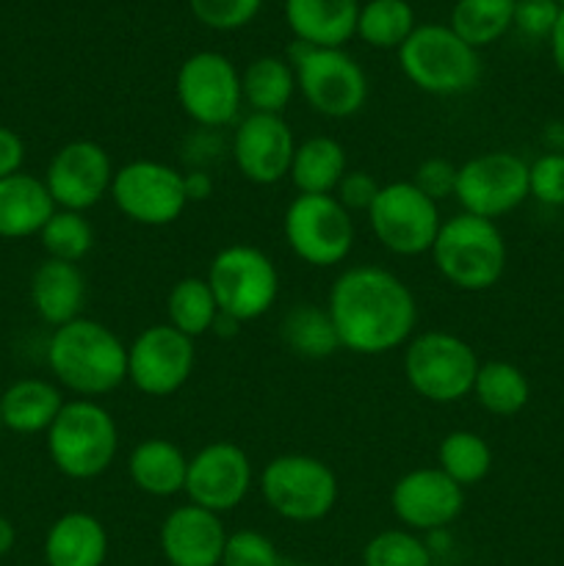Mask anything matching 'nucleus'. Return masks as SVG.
Instances as JSON below:
<instances>
[{
    "label": "nucleus",
    "instance_id": "49530a36",
    "mask_svg": "<svg viewBox=\"0 0 564 566\" xmlns=\"http://www.w3.org/2000/svg\"><path fill=\"white\" fill-rule=\"evenodd\" d=\"M17 542V531H14V523L6 517H0V558L9 556L11 547H14Z\"/></svg>",
    "mask_w": 564,
    "mask_h": 566
},
{
    "label": "nucleus",
    "instance_id": "a211bd4d",
    "mask_svg": "<svg viewBox=\"0 0 564 566\" xmlns=\"http://www.w3.org/2000/svg\"><path fill=\"white\" fill-rule=\"evenodd\" d=\"M296 138L276 114H249L232 136V160L254 186H274L291 171Z\"/></svg>",
    "mask_w": 564,
    "mask_h": 566
},
{
    "label": "nucleus",
    "instance_id": "393cba45",
    "mask_svg": "<svg viewBox=\"0 0 564 566\" xmlns=\"http://www.w3.org/2000/svg\"><path fill=\"white\" fill-rule=\"evenodd\" d=\"M127 473L144 495L171 497L186 490L188 457L171 440L149 437L130 451Z\"/></svg>",
    "mask_w": 564,
    "mask_h": 566
},
{
    "label": "nucleus",
    "instance_id": "79ce46f5",
    "mask_svg": "<svg viewBox=\"0 0 564 566\" xmlns=\"http://www.w3.org/2000/svg\"><path fill=\"white\" fill-rule=\"evenodd\" d=\"M379 188L382 186L368 175V171L348 169L346 175H343V180L337 182L335 199L348 210V213H352V210H365V213H368Z\"/></svg>",
    "mask_w": 564,
    "mask_h": 566
},
{
    "label": "nucleus",
    "instance_id": "5701e85b",
    "mask_svg": "<svg viewBox=\"0 0 564 566\" xmlns=\"http://www.w3.org/2000/svg\"><path fill=\"white\" fill-rule=\"evenodd\" d=\"M55 210L59 208L39 177L17 171L0 180V238L3 241L39 235Z\"/></svg>",
    "mask_w": 564,
    "mask_h": 566
},
{
    "label": "nucleus",
    "instance_id": "cd10ccee",
    "mask_svg": "<svg viewBox=\"0 0 564 566\" xmlns=\"http://www.w3.org/2000/svg\"><path fill=\"white\" fill-rule=\"evenodd\" d=\"M293 92H296V72L276 55H260L241 75L243 103L252 108V114L282 116Z\"/></svg>",
    "mask_w": 564,
    "mask_h": 566
},
{
    "label": "nucleus",
    "instance_id": "7c9ffc66",
    "mask_svg": "<svg viewBox=\"0 0 564 566\" xmlns=\"http://www.w3.org/2000/svg\"><path fill=\"white\" fill-rule=\"evenodd\" d=\"M514 22V0H457L451 11V28L470 48H487L498 42Z\"/></svg>",
    "mask_w": 564,
    "mask_h": 566
},
{
    "label": "nucleus",
    "instance_id": "4c0bfd02",
    "mask_svg": "<svg viewBox=\"0 0 564 566\" xmlns=\"http://www.w3.org/2000/svg\"><path fill=\"white\" fill-rule=\"evenodd\" d=\"M221 566H282L274 542L260 531H236L227 534Z\"/></svg>",
    "mask_w": 564,
    "mask_h": 566
},
{
    "label": "nucleus",
    "instance_id": "c03bdc74",
    "mask_svg": "<svg viewBox=\"0 0 564 566\" xmlns=\"http://www.w3.org/2000/svg\"><path fill=\"white\" fill-rule=\"evenodd\" d=\"M182 182H186V197L188 202H202L213 193V180H210L208 171L202 169H194L182 175Z\"/></svg>",
    "mask_w": 564,
    "mask_h": 566
},
{
    "label": "nucleus",
    "instance_id": "c756f323",
    "mask_svg": "<svg viewBox=\"0 0 564 566\" xmlns=\"http://www.w3.org/2000/svg\"><path fill=\"white\" fill-rule=\"evenodd\" d=\"M473 396L479 407L495 418H514L529 403L531 385L518 365L492 359V363L481 365L476 374Z\"/></svg>",
    "mask_w": 564,
    "mask_h": 566
},
{
    "label": "nucleus",
    "instance_id": "0eeeda50",
    "mask_svg": "<svg viewBox=\"0 0 564 566\" xmlns=\"http://www.w3.org/2000/svg\"><path fill=\"white\" fill-rule=\"evenodd\" d=\"M479 368L473 346L453 332L412 335L404 352V376L409 387L431 403H453L470 396Z\"/></svg>",
    "mask_w": 564,
    "mask_h": 566
},
{
    "label": "nucleus",
    "instance_id": "c9c22d12",
    "mask_svg": "<svg viewBox=\"0 0 564 566\" xmlns=\"http://www.w3.org/2000/svg\"><path fill=\"white\" fill-rule=\"evenodd\" d=\"M365 566H431V553L412 531H382L365 545Z\"/></svg>",
    "mask_w": 564,
    "mask_h": 566
},
{
    "label": "nucleus",
    "instance_id": "6ab92c4d",
    "mask_svg": "<svg viewBox=\"0 0 564 566\" xmlns=\"http://www.w3.org/2000/svg\"><path fill=\"white\" fill-rule=\"evenodd\" d=\"M393 514L412 531H437L462 514L464 490L440 468H418L404 473L390 492Z\"/></svg>",
    "mask_w": 564,
    "mask_h": 566
},
{
    "label": "nucleus",
    "instance_id": "f03ea898",
    "mask_svg": "<svg viewBox=\"0 0 564 566\" xmlns=\"http://www.w3.org/2000/svg\"><path fill=\"white\" fill-rule=\"evenodd\" d=\"M48 365L61 387L94 401L127 381V346L100 321L75 318L50 335Z\"/></svg>",
    "mask_w": 564,
    "mask_h": 566
},
{
    "label": "nucleus",
    "instance_id": "f257e3e1",
    "mask_svg": "<svg viewBox=\"0 0 564 566\" xmlns=\"http://www.w3.org/2000/svg\"><path fill=\"white\" fill-rule=\"evenodd\" d=\"M330 318L341 348L363 357H382L412 340L418 304L412 291L393 271L354 265L343 271L330 291Z\"/></svg>",
    "mask_w": 564,
    "mask_h": 566
},
{
    "label": "nucleus",
    "instance_id": "c85d7f7f",
    "mask_svg": "<svg viewBox=\"0 0 564 566\" xmlns=\"http://www.w3.org/2000/svg\"><path fill=\"white\" fill-rule=\"evenodd\" d=\"M280 337L296 357L326 359L341 348L330 310L318 304H293L280 321Z\"/></svg>",
    "mask_w": 564,
    "mask_h": 566
},
{
    "label": "nucleus",
    "instance_id": "20e7f679",
    "mask_svg": "<svg viewBox=\"0 0 564 566\" xmlns=\"http://www.w3.org/2000/svg\"><path fill=\"white\" fill-rule=\"evenodd\" d=\"M119 451V429L105 407L92 398H75L61 407L48 429V453L61 475L92 481L114 464Z\"/></svg>",
    "mask_w": 564,
    "mask_h": 566
},
{
    "label": "nucleus",
    "instance_id": "9d476101",
    "mask_svg": "<svg viewBox=\"0 0 564 566\" xmlns=\"http://www.w3.org/2000/svg\"><path fill=\"white\" fill-rule=\"evenodd\" d=\"M282 232L291 252L313 269L343 263L354 247L352 213L335 193H299L288 205Z\"/></svg>",
    "mask_w": 564,
    "mask_h": 566
},
{
    "label": "nucleus",
    "instance_id": "58836bf2",
    "mask_svg": "<svg viewBox=\"0 0 564 566\" xmlns=\"http://www.w3.org/2000/svg\"><path fill=\"white\" fill-rule=\"evenodd\" d=\"M529 193L542 205L564 208V155L547 153L529 164Z\"/></svg>",
    "mask_w": 564,
    "mask_h": 566
},
{
    "label": "nucleus",
    "instance_id": "7ed1b4c3",
    "mask_svg": "<svg viewBox=\"0 0 564 566\" xmlns=\"http://www.w3.org/2000/svg\"><path fill=\"white\" fill-rule=\"evenodd\" d=\"M506 241L495 221L457 213L442 221L431 260L442 280L468 293L490 291L506 271Z\"/></svg>",
    "mask_w": 564,
    "mask_h": 566
},
{
    "label": "nucleus",
    "instance_id": "dca6fc26",
    "mask_svg": "<svg viewBox=\"0 0 564 566\" xmlns=\"http://www.w3.org/2000/svg\"><path fill=\"white\" fill-rule=\"evenodd\" d=\"M114 164L105 147L97 142H70L50 158L44 171V186L53 197L55 208L86 213L103 202L114 182Z\"/></svg>",
    "mask_w": 564,
    "mask_h": 566
},
{
    "label": "nucleus",
    "instance_id": "8fccbe9b",
    "mask_svg": "<svg viewBox=\"0 0 564 566\" xmlns=\"http://www.w3.org/2000/svg\"><path fill=\"white\" fill-rule=\"evenodd\" d=\"M0 431H3V412H0Z\"/></svg>",
    "mask_w": 564,
    "mask_h": 566
},
{
    "label": "nucleus",
    "instance_id": "4be33fe9",
    "mask_svg": "<svg viewBox=\"0 0 564 566\" xmlns=\"http://www.w3.org/2000/svg\"><path fill=\"white\" fill-rule=\"evenodd\" d=\"M86 302V276L81 265L48 258L31 276V304L39 318L50 326H64L81 318Z\"/></svg>",
    "mask_w": 564,
    "mask_h": 566
},
{
    "label": "nucleus",
    "instance_id": "bb28decb",
    "mask_svg": "<svg viewBox=\"0 0 564 566\" xmlns=\"http://www.w3.org/2000/svg\"><path fill=\"white\" fill-rule=\"evenodd\" d=\"M346 171L348 158L343 144L330 136H313L296 144L288 177L299 193H335Z\"/></svg>",
    "mask_w": 564,
    "mask_h": 566
},
{
    "label": "nucleus",
    "instance_id": "e433bc0d",
    "mask_svg": "<svg viewBox=\"0 0 564 566\" xmlns=\"http://www.w3.org/2000/svg\"><path fill=\"white\" fill-rule=\"evenodd\" d=\"M191 14L213 31H236L258 17L263 0H188Z\"/></svg>",
    "mask_w": 564,
    "mask_h": 566
},
{
    "label": "nucleus",
    "instance_id": "9b49d317",
    "mask_svg": "<svg viewBox=\"0 0 564 566\" xmlns=\"http://www.w3.org/2000/svg\"><path fill=\"white\" fill-rule=\"evenodd\" d=\"M368 221L376 241L401 258L431 252L442 227L440 205L420 193L412 180L382 186L368 208Z\"/></svg>",
    "mask_w": 564,
    "mask_h": 566
},
{
    "label": "nucleus",
    "instance_id": "473e14b6",
    "mask_svg": "<svg viewBox=\"0 0 564 566\" xmlns=\"http://www.w3.org/2000/svg\"><path fill=\"white\" fill-rule=\"evenodd\" d=\"M437 462H440L437 468L464 490V486L481 484L490 475L492 448L476 431L457 429L442 437L440 448H437Z\"/></svg>",
    "mask_w": 564,
    "mask_h": 566
},
{
    "label": "nucleus",
    "instance_id": "72a5a7b5",
    "mask_svg": "<svg viewBox=\"0 0 564 566\" xmlns=\"http://www.w3.org/2000/svg\"><path fill=\"white\" fill-rule=\"evenodd\" d=\"M415 31V11L407 0H370L359 6L357 36L379 50L401 48Z\"/></svg>",
    "mask_w": 564,
    "mask_h": 566
},
{
    "label": "nucleus",
    "instance_id": "b1692460",
    "mask_svg": "<svg viewBox=\"0 0 564 566\" xmlns=\"http://www.w3.org/2000/svg\"><path fill=\"white\" fill-rule=\"evenodd\" d=\"M105 556H108V534L94 514H61L44 536L48 566H103Z\"/></svg>",
    "mask_w": 564,
    "mask_h": 566
},
{
    "label": "nucleus",
    "instance_id": "37998d69",
    "mask_svg": "<svg viewBox=\"0 0 564 566\" xmlns=\"http://www.w3.org/2000/svg\"><path fill=\"white\" fill-rule=\"evenodd\" d=\"M22 164H25V144L17 130L0 125V180L22 171Z\"/></svg>",
    "mask_w": 564,
    "mask_h": 566
},
{
    "label": "nucleus",
    "instance_id": "4468645a",
    "mask_svg": "<svg viewBox=\"0 0 564 566\" xmlns=\"http://www.w3.org/2000/svg\"><path fill=\"white\" fill-rule=\"evenodd\" d=\"M177 99L199 127H227L243 103L241 75L227 55L213 50L194 53L177 72Z\"/></svg>",
    "mask_w": 564,
    "mask_h": 566
},
{
    "label": "nucleus",
    "instance_id": "f704fd0d",
    "mask_svg": "<svg viewBox=\"0 0 564 566\" xmlns=\"http://www.w3.org/2000/svg\"><path fill=\"white\" fill-rule=\"evenodd\" d=\"M44 252L53 260L64 263H81L94 249V227L77 210H55L48 224L39 232Z\"/></svg>",
    "mask_w": 564,
    "mask_h": 566
},
{
    "label": "nucleus",
    "instance_id": "2eb2a0df",
    "mask_svg": "<svg viewBox=\"0 0 564 566\" xmlns=\"http://www.w3.org/2000/svg\"><path fill=\"white\" fill-rule=\"evenodd\" d=\"M194 365V340L171 324L147 326L127 346V379L144 396H175L191 379Z\"/></svg>",
    "mask_w": 564,
    "mask_h": 566
},
{
    "label": "nucleus",
    "instance_id": "412c9836",
    "mask_svg": "<svg viewBox=\"0 0 564 566\" xmlns=\"http://www.w3.org/2000/svg\"><path fill=\"white\" fill-rule=\"evenodd\" d=\"M359 0H285V20L296 42L343 48L357 36Z\"/></svg>",
    "mask_w": 564,
    "mask_h": 566
},
{
    "label": "nucleus",
    "instance_id": "de8ad7c7",
    "mask_svg": "<svg viewBox=\"0 0 564 566\" xmlns=\"http://www.w3.org/2000/svg\"><path fill=\"white\" fill-rule=\"evenodd\" d=\"M282 566H315V564H282Z\"/></svg>",
    "mask_w": 564,
    "mask_h": 566
},
{
    "label": "nucleus",
    "instance_id": "6e6552de",
    "mask_svg": "<svg viewBox=\"0 0 564 566\" xmlns=\"http://www.w3.org/2000/svg\"><path fill=\"white\" fill-rule=\"evenodd\" d=\"M205 280L213 291L219 313L230 315L238 324L265 315L280 296L274 260L247 243H232L216 252Z\"/></svg>",
    "mask_w": 564,
    "mask_h": 566
},
{
    "label": "nucleus",
    "instance_id": "a19ab883",
    "mask_svg": "<svg viewBox=\"0 0 564 566\" xmlns=\"http://www.w3.org/2000/svg\"><path fill=\"white\" fill-rule=\"evenodd\" d=\"M558 11L562 9L553 0H514L512 25L529 39H551Z\"/></svg>",
    "mask_w": 564,
    "mask_h": 566
},
{
    "label": "nucleus",
    "instance_id": "2f4dec72",
    "mask_svg": "<svg viewBox=\"0 0 564 566\" xmlns=\"http://www.w3.org/2000/svg\"><path fill=\"white\" fill-rule=\"evenodd\" d=\"M166 315L177 332L188 335L191 340L208 335L213 329V321L219 318V304L213 291L202 276H182L166 298Z\"/></svg>",
    "mask_w": 564,
    "mask_h": 566
},
{
    "label": "nucleus",
    "instance_id": "09e8293b",
    "mask_svg": "<svg viewBox=\"0 0 564 566\" xmlns=\"http://www.w3.org/2000/svg\"><path fill=\"white\" fill-rule=\"evenodd\" d=\"M553 3H556L558 9H564V0H553Z\"/></svg>",
    "mask_w": 564,
    "mask_h": 566
},
{
    "label": "nucleus",
    "instance_id": "ea45409f",
    "mask_svg": "<svg viewBox=\"0 0 564 566\" xmlns=\"http://www.w3.org/2000/svg\"><path fill=\"white\" fill-rule=\"evenodd\" d=\"M457 175L459 166H453L448 158H429L418 166V171L412 177V186L420 193H426L431 202L440 205L442 199L453 197V191H457Z\"/></svg>",
    "mask_w": 564,
    "mask_h": 566
},
{
    "label": "nucleus",
    "instance_id": "ddd939ff",
    "mask_svg": "<svg viewBox=\"0 0 564 566\" xmlns=\"http://www.w3.org/2000/svg\"><path fill=\"white\" fill-rule=\"evenodd\" d=\"M529 197V164L520 155L492 149L459 166L453 199L462 205V213L495 221Z\"/></svg>",
    "mask_w": 564,
    "mask_h": 566
},
{
    "label": "nucleus",
    "instance_id": "39448f33",
    "mask_svg": "<svg viewBox=\"0 0 564 566\" xmlns=\"http://www.w3.org/2000/svg\"><path fill=\"white\" fill-rule=\"evenodd\" d=\"M398 64L412 86L440 97L470 92L481 77L476 48L462 42L448 25H415L398 48Z\"/></svg>",
    "mask_w": 564,
    "mask_h": 566
},
{
    "label": "nucleus",
    "instance_id": "1a4fd4ad",
    "mask_svg": "<svg viewBox=\"0 0 564 566\" xmlns=\"http://www.w3.org/2000/svg\"><path fill=\"white\" fill-rule=\"evenodd\" d=\"M260 492L274 514L291 523H318L335 509L337 479L326 462L307 453H282L260 473Z\"/></svg>",
    "mask_w": 564,
    "mask_h": 566
},
{
    "label": "nucleus",
    "instance_id": "f3484780",
    "mask_svg": "<svg viewBox=\"0 0 564 566\" xmlns=\"http://www.w3.org/2000/svg\"><path fill=\"white\" fill-rule=\"evenodd\" d=\"M252 462L236 442H210L188 459L186 495L194 506L221 514L241 506L252 490Z\"/></svg>",
    "mask_w": 564,
    "mask_h": 566
},
{
    "label": "nucleus",
    "instance_id": "aec40b11",
    "mask_svg": "<svg viewBox=\"0 0 564 566\" xmlns=\"http://www.w3.org/2000/svg\"><path fill=\"white\" fill-rule=\"evenodd\" d=\"M227 531L219 514L194 503L177 506L160 525V551L171 566H219Z\"/></svg>",
    "mask_w": 564,
    "mask_h": 566
},
{
    "label": "nucleus",
    "instance_id": "423d86ee",
    "mask_svg": "<svg viewBox=\"0 0 564 566\" xmlns=\"http://www.w3.org/2000/svg\"><path fill=\"white\" fill-rule=\"evenodd\" d=\"M288 64L296 72V88L315 114L326 119H348L363 111L368 99V77L341 48L293 42Z\"/></svg>",
    "mask_w": 564,
    "mask_h": 566
},
{
    "label": "nucleus",
    "instance_id": "a878e982",
    "mask_svg": "<svg viewBox=\"0 0 564 566\" xmlns=\"http://www.w3.org/2000/svg\"><path fill=\"white\" fill-rule=\"evenodd\" d=\"M64 396L55 385L44 379H20L0 392V412H3V429L14 434H39L53 426L64 407Z\"/></svg>",
    "mask_w": 564,
    "mask_h": 566
},
{
    "label": "nucleus",
    "instance_id": "f8f14e48",
    "mask_svg": "<svg viewBox=\"0 0 564 566\" xmlns=\"http://www.w3.org/2000/svg\"><path fill=\"white\" fill-rule=\"evenodd\" d=\"M111 199L125 219L142 227L175 224L188 205L182 171L160 160L119 166L111 182Z\"/></svg>",
    "mask_w": 564,
    "mask_h": 566
},
{
    "label": "nucleus",
    "instance_id": "a18cd8bd",
    "mask_svg": "<svg viewBox=\"0 0 564 566\" xmlns=\"http://www.w3.org/2000/svg\"><path fill=\"white\" fill-rule=\"evenodd\" d=\"M551 55H553V64H556L558 75L564 77V9L558 11V20H556V28H553L551 33Z\"/></svg>",
    "mask_w": 564,
    "mask_h": 566
}]
</instances>
